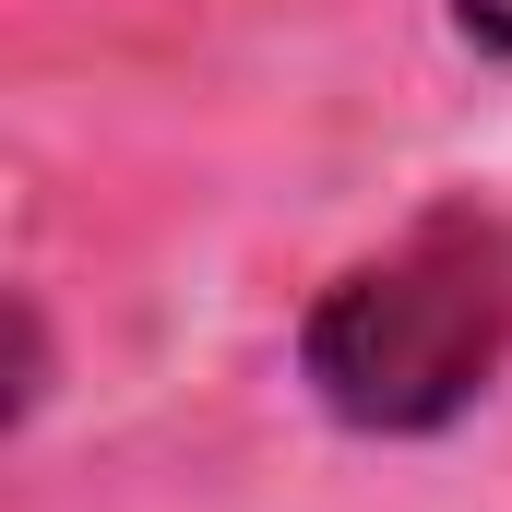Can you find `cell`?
<instances>
[{
    "label": "cell",
    "instance_id": "1",
    "mask_svg": "<svg viewBox=\"0 0 512 512\" xmlns=\"http://www.w3.org/2000/svg\"><path fill=\"white\" fill-rule=\"evenodd\" d=\"M512 358V215L441 203L298 310V382L358 441H441Z\"/></svg>",
    "mask_w": 512,
    "mask_h": 512
},
{
    "label": "cell",
    "instance_id": "2",
    "mask_svg": "<svg viewBox=\"0 0 512 512\" xmlns=\"http://www.w3.org/2000/svg\"><path fill=\"white\" fill-rule=\"evenodd\" d=\"M453 12V36H477L489 60H512V0H441Z\"/></svg>",
    "mask_w": 512,
    "mask_h": 512
}]
</instances>
